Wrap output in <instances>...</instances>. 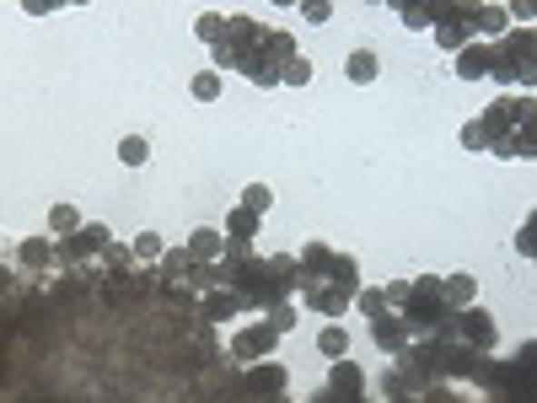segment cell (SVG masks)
Returning <instances> with one entry per match:
<instances>
[{
	"instance_id": "12",
	"label": "cell",
	"mask_w": 537,
	"mask_h": 403,
	"mask_svg": "<svg viewBox=\"0 0 537 403\" xmlns=\"http://www.w3.org/2000/svg\"><path fill=\"white\" fill-rule=\"evenodd\" d=\"M457 76H462V81H483V76H494V44L473 38V44L457 55Z\"/></svg>"
},
{
	"instance_id": "4",
	"label": "cell",
	"mask_w": 537,
	"mask_h": 403,
	"mask_svg": "<svg viewBox=\"0 0 537 403\" xmlns=\"http://www.w3.org/2000/svg\"><path fill=\"white\" fill-rule=\"evenodd\" d=\"M296 59V38L291 33H269L264 27V38H258V49H253V59H247V81L253 86H280L285 81V65Z\"/></svg>"
},
{
	"instance_id": "29",
	"label": "cell",
	"mask_w": 537,
	"mask_h": 403,
	"mask_svg": "<svg viewBox=\"0 0 537 403\" xmlns=\"http://www.w3.org/2000/svg\"><path fill=\"white\" fill-rule=\"evenodd\" d=\"M435 11H441V5H398V22H403V27H435Z\"/></svg>"
},
{
	"instance_id": "14",
	"label": "cell",
	"mask_w": 537,
	"mask_h": 403,
	"mask_svg": "<svg viewBox=\"0 0 537 403\" xmlns=\"http://www.w3.org/2000/svg\"><path fill=\"white\" fill-rule=\"evenodd\" d=\"M505 33H511V11H505V5H473V38L500 44Z\"/></svg>"
},
{
	"instance_id": "28",
	"label": "cell",
	"mask_w": 537,
	"mask_h": 403,
	"mask_svg": "<svg viewBox=\"0 0 537 403\" xmlns=\"http://www.w3.org/2000/svg\"><path fill=\"white\" fill-rule=\"evenodd\" d=\"M511 156H527V162H537V118H527V124L516 129V140H511Z\"/></svg>"
},
{
	"instance_id": "13",
	"label": "cell",
	"mask_w": 537,
	"mask_h": 403,
	"mask_svg": "<svg viewBox=\"0 0 537 403\" xmlns=\"http://www.w3.org/2000/svg\"><path fill=\"white\" fill-rule=\"evenodd\" d=\"M199 312H204V323H232V317L242 312V296L232 286H215V290H204Z\"/></svg>"
},
{
	"instance_id": "26",
	"label": "cell",
	"mask_w": 537,
	"mask_h": 403,
	"mask_svg": "<svg viewBox=\"0 0 537 403\" xmlns=\"http://www.w3.org/2000/svg\"><path fill=\"white\" fill-rule=\"evenodd\" d=\"M145 156H151L145 135H124V140H119V162H124V167H145Z\"/></svg>"
},
{
	"instance_id": "1",
	"label": "cell",
	"mask_w": 537,
	"mask_h": 403,
	"mask_svg": "<svg viewBox=\"0 0 537 403\" xmlns=\"http://www.w3.org/2000/svg\"><path fill=\"white\" fill-rule=\"evenodd\" d=\"M403 328L409 334H430V339H457V312L446 307L441 296V280L435 275H419L409 280V296H403Z\"/></svg>"
},
{
	"instance_id": "33",
	"label": "cell",
	"mask_w": 537,
	"mask_h": 403,
	"mask_svg": "<svg viewBox=\"0 0 537 403\" xmlns=\"http://www.w3.org/2000/svg\"><path fill=\"white\" fill-rule=\"evenodd\" d=\"M129 247H134V258H162V253H167V247H162V237H156V231H140V237H134V242H129Z\"/></svg>"
},
{
	"instance_id": "38",
	"label": "cell",
	"mask_w": 537,
	"mask_h": 403,
	"mask_svg": "<svg viewBox=\"0 0 537 403\" xmlns=\"http://www.w3.org/2000/svg\"><path fill=\"white\" fill-rule=\"evenodd\" d=\"M312 403H365V398H339V393H317Z\"/></svg>"
},
{
	"instance_id": "15",
	"label": "cell",
	"mask_w": 537,
	"mask_h": 403,
	"mask_svg": "<svg viewBox=\"0 0 537 403\" xmlns=\"http://www.w3.org/2000/svg\"><path fill=\"white\" fill-rule=\"evenodd\" d=\"M328 393H339V398H365V371H360L355 360H333Z\"/></svg>"
},
{
	"instance_id": "2",
	"label": "cell",
	"mask_w": 537,
	"mask_h": 403,
	"mask_svg": "<svg viewBox=\"0 0 537 403\" xmlns=\"http://www.w3.org/2000/svg\"><path fill=\"white\" fill-rule=\"evenodd\" d=\"M494 81L511 92H532L537 86V33L532 27H511L494 44Z\"/></svg>"
},
{
	"instance_id": "35",
	"label": "cell",
	"mask_w": 537,
	"mask_h": 403,
	"mask_svg": "<svg viewBox=\"0 0 537 403\" xmlns=\"http://www.w3.org/2000/svg\"><path fill=\"white\" fill-rule=\"evenodd\" d=\"M505 11H511V27H532L537 22V0H511Z\"/></svg>"
},
{
	"instance_id": "24",
	"label": "cell",
	"mask_w": 537,
	"mask_h": 403,
	"mask_svg": "<svg viewBox=\"0 0 537 403\" xmlns=\"http://www.w3.org/2000/svg\"><path fill=\"white\" fill-rule=\"evenodd\" d=\"M226 27H232V16H221V11H204V16L194 22V33H199L204 44H226Z\"/></svg>"
},
{
	"instance_id": "34",
	"label": "cell",
	"mask_w": 537,
	"mask_h": 403,
	"mask_svg": "<svg viewBox=\"0 0 537 403\" xmlns=\"http://www.w3.org/2000/svg\"><path fill=\"white\" fill-rule=\"evenodd\" d=\"M129 258H134V247H124V242H114V247L103 253V264H108V275H129Z\"/></svg>"
},
{
	"instance_id": "31",
	"label": "cell",
	"mask_w": 537,
	"mask_h": 403,
	"mask_svg": "<svg viewBox=\"0 0 537 403\" xmlns=\"http://www.w3.org/2000/svg\"><path fill=\"white\" fill-rule=\"evenodd\" d=\"M516 253H522V258H532V264H537V210L527 216V221H522V231H516Z\"/></svg>"
},
{
	"instance_id": "16",
	"label": "cell",
	"mask_w": 537,
	"mask_h": 403,
	"mask_svg": "<svg viewBox=\"0 0 537 403\" xmlns=\"http://www.w3.org/2000/svg\"><path fill=\"white\" fill-rule=\"evenodd\" d=\"M188 253H194L199 264H221V253H226V231H215V227H199L194 237H188Z\"/></svg>"
},
{
	"instance_id": "8",
	"label": "cell",
	"mask_w": 537,
	"mask_h": 403,
	"mask_svg": "<svg viewBox=\"0 0 537 403\" xmlns=\"http://www.w3.org/2000/svg\"><path fill=\"white\" fill-rule=\"evenodd\" d=\"M457 339L468 349H483V355H489V349L500 345V328H494V317H489L483 307H462V312H457Z\"/></svg>"
},
{
	"instance_id": "9",
	"label": "cell",
	"mask_w": 537,
	"mask_h": 403,
	"mask_svg": "<svg viewBox=\"0 0 537 403\" xmlns=\"http://www.w3.org/2000/svg\"><path fill=\"white\" fill-rule=\"evenodd\" d=\"M371 345L382 349V355H393V360H403V355L414 349V334L403 328V317H398V312H387V317H376V323H371Z\"/></svg>"
},
{
	"instance_id": "5",
	"label": "cell",
	"mask_w": 537,
	"mask_h": 403,
	"mask_svg": "<svg viewBox=\"0 0 537 403\" xmlns=\"http://www.w3.org/2000/svg\"><path fill=\"white\" fill-rule=\"evenodd\" d=\"M108 247H114V231L103 227V221H86V227L75 231V237L55 242L60 264H86V258H97V253H108Z\"/></svg>"
},
{
	"instance_id": "32",
	"label": "cell",
	"mask_w": 537,
	"mask_h": 403,
	"mask_svg": "<svg viewBox=\"0 0 537 403\" xmlns=\"http://www.w3.org/2000/svg\"><path fill=\"white\" fill-rule=\"evenodd\" d=\"M269 328H274V334H291V328H296V307H291V301H274V307H269Z\"/></svg>"
},
{
	"instance_id": "10",
	"label": "cell",
	"mask_w": 537,
	"mask_h": 403,
	"mask_svg": "<svg viewBox=\"0 0 537 403\" xmlns=\"http://www.w3.org/2000/svg\"><path fill=\"white\" fill-rule=\"evenodd\" d=\"M285 382H291V371H285L280 360H258V366H247V393H253V398H280Z\"/></svg>"
},
{
	"instance_id": "27",
	"label": "cell",
	"mask_w": 537,
	"mask_h": 403,
	"mask_svg": "<svg viewBox=\"0 0 537 403\" xmlns=\"http://www.w3.org/2000/svg\"><path fill=\"white\" fill-rule=\"evenodd\" d=\"M269 205H274L269 183H247V188H242V210H253V216H269Z\"/></svg>"
},
{
	"instance_id": "11",
	"label": "cell",
	"mask_w": 537,
	"mask_h": 403,
	"mask_svg": "<svg viewBox=\"0 0 537 403\" xmlns=\"http://www.w3.org/2000/svg\"><path fill=\"white\" fill-rule=\"evenodd\" d=\"M301 301H306V307H317L323 317H344V312L355 307V296H350V290H339V286H301Z\"/></svg>"
},
{
	"instance_id": "22",
	"label": "cell",
	"mask_w": 537,
	"mask_h": 403,
	"mask_svg": "<svg viewBox=\"0 0 537 403\" xmlns=\"http://www.w3.org/2000/svg\"><path fill=\"white\" fill-rule=\"evenodd\" d=\"M376 70H382V65H376V55H371V49H355V55L344 59V76H350V81H360V86H365V81H376Z\"/></svg>"
},
{
	"instance_id": "37",
	"label": "cell",
	"mask_w": 537,
	"mask_h": 403,
	"mask_svg": "<svg viewBox=\"0 0 537 403\" xmlns=\"http://www.w3.org/2000/svg\"><path fill=\"white\" fill-rule=\"evenodd\" d=\"M301 16H306V22H328V16H333V5H323V0H306V5H301Z\"/></svg>"
},
{
	"instance_id": "23",
	"label": "cell",
	"mask_w": 537,
	"mask_h": 403,
	"mask_svg": "<svg viewBox=\"0 0 537 403\" xmlns=\"http://www.w3.org/2000/svg\"><path fill=\"white\" fill-rule=\"evenodd\" d=\"M194 264H199V258H194V253H188V247H167V253H162V275H167V280H188V275H194Z\"/></svg>"
},
{
	"instance_id": "18",
	"label": "cell",
	"mask_w": 537,
	"mask_h": 403,
	"mask_svg": "<svg viewBox=\"0 0 537 403\" xmlns=\"http://www.w3.org/2000/svg\"><path fill=\"white\" fill-rule=\"evenodd\" d=\"M441 296H446V307H452V312H462V307H473V301H478V286H473V275H452V280H441Z\"/></svg>"
},
{
	"instance_id": "7",
	"label": "cell",
	"mask_w": 537,
	"mask_h": 403,
	"mask_svg": "<svg viewBox=\"0 0 537 403\" xmlns=\"http://www.w3.org/2000/svg\"><path fill=\"white\" fill-rule=\"evenodd\" d=\"M280 345V334L269 328V317L264 323H247V328H237L232 334V355H237L242 366H258V360H269V349Z\"/></svg>"
},
{
	"instance_id": "20",
	"label": "cell",
	"mask_w": 537,
	"mask_h": 403,
	"mask_svg": "<svg viewBox=\"0 0 537 403\" xmlns=\"http://www.w3.org/2000/svg\"><path fill=\"white\" fill-rule=\"evenodd\" d=\"M86 227V221H81V210H75V205H55V210H49V237H75V231Z\"/></svg>"
},
{
	"instance_id": "36",
	"label": "cell",
	"mask_w": 537,
	"mask_h": 403,
	"mask_svg": "<svg viewBox=\"0 0 537 403\" xmlns=\"http://www.w3.org/2000/svg\"><path fill=\"white\" fill-rule=\"evenodd\" d=\"M306 81H312V65H306V59H291V65H285V86H306Z\"/></svg>"
},
{
	"instance_id": "30",
	"label": "cell",
	"mask_w": 537,
	"mask_h": 403,
	"mask_svg": "<svg viewBox=\"0 0 537 403\" xmlns=\"http://www.w3.org/2000/svg\"><path fill=\"white\" fill-rule=\"evenodd\" d=\"M194 97H199V103H215V97H221V70H199V76H194Z\"/></svg>"
},
{
	"instance_id": "17",
	"label": "cell",
	"mask_w": 537,
	"mask_h": 403,
	"mask_svg": "<svg viewBox=\"0 0 537 403\" xmlns=\"http://www.w3.org/2000/svg\"><path fill=\"white\" fill-rule=\"evenodd\" d=\"M16 258H22L27 269H49V264H60V253H55V237H27V242L16 247Z\"/></svg>"
},
{
	"instance_id": "25",
	"label": "cell",
	"mask_w": 537,
	"mask_h": 403,
	"mask_svg": "<svg viewBox=\"0 0 537 403\" xmlns=\"http://www.w3.org/2000/svg\"><path fill=\"white\" fill-rule=\"evenodd\" d=\"M317 349H323L328 360H350V334H344L339 323H328V328H323V339H317Z\"/></svg>"
},
{
	"instance_id": "6",
	"label": "cell",
	"mask_w": 537,
	"mask_h": 403,
	"mask_svg": "<svg viewBox=\"0 0 537 403\" xmlns=\"http://www.w3.org/2000/svg\"><path fill=\"white\" fill-rule=\"evenodd\" d=\"M435 44L452 49V55H462L473 44V5H441L435 11Z\"/></svg>"
},
{
	"instance_id": "21",
	"label": "cell",
	"mask_w": 537,
	"mask_h": 403,
	"mask_svg": "<svg viewBox=\"0 0 537 403\" xmlns=\"http://www.w3.org/2000/svg\"><path fill=\"white\" fill-rule=\"evenodd\" d=\"M355 312L365 317V323H376V317H387V312H393V301H387V290H360Z\"/></svg>"
},
{
	"instance_id": "19",
	"label": "cell",
	"mask_w": 537,
	"mask_h": 403,
	"mask_svg": "<svg viewBox=\"0 0 537 403\" xmlns=\"http://www.w3.org/2000/svg\"><path fill=\"white\" fill-rule=\"evenodd\" d=\"M253 237H258V216L237 205V210L226 216V242H237V247H253Z\"/></svg>"
},
{
	"instance_id": "3",
	"label": "cell",
	"mask_w": 537,
	"mask_h": 403,
	"mask_svg": "<svg viewBox=\"0 0 537 403\" xmlns=\"http://www.w3.org/2000/svg\"><path fill=\"white\" fill-rule=\"evenodd\" d=\"M296 269H301V286H339V290H350V296H360V264L350 253L328 247V242H312L296 258Z\"/></svg>"
}]
</instances>
